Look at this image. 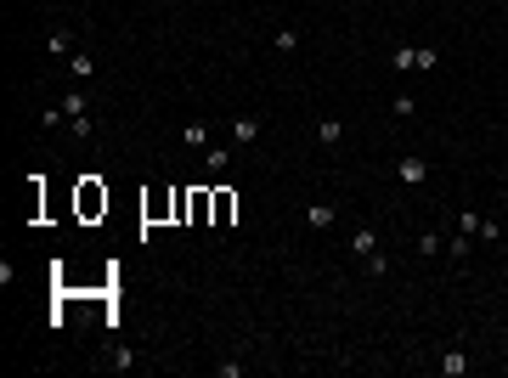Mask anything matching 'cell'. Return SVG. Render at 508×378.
<instances>
[{
  "label": "cell",
  "mask_w": 508,
  "mask_h": 378,
  "mask_svg": "<svg viewBox=\"0 0 508 378\" xmlns=\"http://www.w3.org/2000/svg\"><path fill=\"white\" fill-rule=\"evenodd\" d=\"M215 215V193H209V186H198V193H187V221L193 226H204Z\"/></svg>",
  "instance_id": "6da1fadb"
},
{
  "label": "cell",
  "mask_w": 508,
  "mask_h": 378,
  "mask_svg": "<svg viewBox=\"0 0 508 378\" xmlns=\"http://www.w3.org/2000/svg\"><path fill=\"white\" fill-rule=\"evenodd\" d=\"M396 175H401V181H407V186H418V181H424V175H429V164H424V158H418V152H401V158H396Z\"/></svg>",
  "instance_id": "7a4b0ae2"
},
{
  "label": "cell",
  "mask_w": 508,
  "mask_h": 378,
  "mask_svg": "<svg viewBox=\"0 0 508 378\" xmlns=\"http://www.w3.org/2000/svg\"><path fill=\"white\" fill-rule=\"evenodd\" d=\"M102 209H108V193H102L96 181H85L79 186V215H102Z\"/></svg>",
  "instance_id": "3957f363"
},
{
  "label": "cell",
  "mask_w": 508,
  "mask_h": 378,
  "mask_svg": "<svg viewBox=\"0 0 508 378\" xmlns=\"http://www.w3.org/2000/svg\"><path fill=\"white\" fill-rule=\"evenodd\" d=\"M351 254H356V260L379 254V232H373V226H356V232H351Z\"/></svg>",
  "instance_id": "277c9868"
},
{
  "label": "cell",
  "mask_w": 508,
  "mask_h": 378,
  "mask_svg": "<svg viewBox=\"0 0 508 378\" xmlns=\"http://www.w3.org/2000/svg\"><path fill=\"white\" fill-rule=\"evenodd\" d=\"M232 141H237V147H249V141H260V119H254V113H243V119H232Z\"/></svg>",
  "instance_id": "5b68a950"
},
{
  "label": "cell",
  "mask_w": 508,
  "mask_h": 378,
  "mask_svg": "<svg viewBox=\"0 0 508 378\" xmlns=\"http://www.w3.org/2000/svg\"><path fill=\"white\" fill-rule=\"evenodd\" d=\"M232 215H237V198L221 186V193H215V215H209V221H215V226H232Z\"/></svg>",
  "instance_id": "8992f818"
},
{
  "label": "cell",
  "mask_w": 508,
  "mask_h": 378,
  "mask_svg": "<svg viewBox=\"0 0 508 378\" xmlns=\"http://www.w3.org/2000/svg\"><path fill=\"white\" fill-rule=\"evenodd\" d=\"M46 51H51V57H74V29H51V34H46Z\"/></svg>",
  "instance_id": "52a82bcc"
},
{
  "label": "cell",
  "mask_w": 508,
  "mask_h": 378,
  "mask_svg": "<svg viewBox=\"0 0 508 378\" xmlns=\"http://www.w3.org/2000/svg\"><path fill=\"white\" fill-rule=\"evenodd\" d=\"M226 164H232V147H204V169L209 175H226Z\"/></svg>",
  "instance_id": "ba28073f"
},
{
  "label": "cell",
  "mask_w": 508,
  "mask_h": 378,
  "mask_svg": "<svg viewBox=\"0 0 508 378\" xmlns=\"http://www.w3.org/2000/svg\"><path fill=\"white\" fill-rule=\"evenodd\" d=\"M316 141H322V147H339V141H345V124H339V119H322V124H316Z\"/></svg>",
  "instance_id": "9c48e42d"
},
{
  "label": "cell",
  "mask_w": 508,
  "mask_h": 378,
  "mask_svg": "<svg viewBox=\"0 0 508 378\" xmlns=\"http://www.w3.org/2000/svg\"><path fill=\"white\" fill-rule=\"evenodd\" d=\"M463 372H469L463 350H446V356H441V378H463Z\"/></svg>",
  "instance_id": "30bf717a"
},
{
  "label": "cell",
  "mask_w": 508,
  "mask_h": 378,
  "mask_svg": "<svg viewBox=\"0 0 508 378\" xmlns=\"http://www.w3.org/2000/svg\"><path fill=\"white\" fill-rule=\"evenodd\" d=\"M68 68H74V79H91V74H96V57H91V51H74Z\"/></svg>",
  "instance_id": "8fae6325"
},
{
  "label": "cell",
  "mask_w": 508,
  "mask_h": 378,
  "mask_svg": "<svg viewBox=\"0 0 508 378\" xmlns=\"http://www.w3.org/2000/svg\"><path fill=\"white\" fill-rule=\"evenodd\" d=\"M305 221H311V226H322V232H327V226H333V204H311V209H305Z\"/></svg>",
  "instance_id": "7c38bea8"
},
{
  "label": "cell",
  "mask_w": 508,
  "mask_h": 378,
  "mask_svg": "<svg viewBox=\"0 0 508 378\" xmlns=\"http://www.w3.org/2000/svg\"><path fill=\"white\" fill-rule=\"evenodd\" d=\"M390 63H396V68H418V46H396Z\"/></svg>",
  "instance_id": "4fadbf2b"
},
{
  "label": "cell",
  "mask_w": 508,
  "mask_h": 378,
  "mask_svg": "<svg viewBox=\"0 0 508 378\" xmlns=\"http://www.w3.org/2000/svg\"><path fill=\"white\" fill-rule=\"evenodd\" d=\"M63 113H68V119H85V91H68V96H63Z\"/></svg>",
  "instance_id": "5bb4252c"
},
{
  "label": "cell",
  "mask_w": 508,
  "mask_h": 378,
  "mask_svg": "<svg viewBox=\"0 0 508 378\" xmlns=\"http://www.w3.org/2000/svg\"><path fill=\"white\" fill-rule=\"evenodd\" d=\"M181 141H187V147H209V130H204V124H187V136H181Z\"/></svg>",
  "instance_id": "9a60e30c"
},
{
  "label": "cell",
  "mask_w": 508,
  "mask_h": 378,
  "mask_svg": "<svg viewBox=\"0 0 508 378\" xmlns=\"http://www.w3.org/2000/svg\"><path fill=\"white\" fill-rule=\"evenodd\" d=\"M418 249H424V254H441V249H446V237H441V232H424V237H418Z\"/></svg>",
  "instance_id": "2e32d148"
},
{
  "label": "cell",
  "mask_w": 508,
  "mask_h": 378,
  "mask_svg": "<svg viewBox=\"0 0 508 378\" xmlns=\"http://www.w3.org/2000/svg\"><path fill=\"white\" fill-rule=\"evenodd\" d=\"M277 46H282V57H288V51H299V34H294V29H277Z\"/></svg>",
  "instance_id": "e0dca14e"
}]
</instances>
